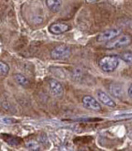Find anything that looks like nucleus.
<instances>
[{"mask_svg": "<svg viewBox=\"0 0 132 151\" xmlns=\"http://www.w3.org/2000/svg\"><path fill=\"white\" fill-rule=\"evenodd\" d=\"M120 64V59L117 56H106L99 61L100 68L105 73H112L116 71Z\"/></svg>", "mask_w": 132, "mask_h": 151, "instance_id": "f257e3e1", "label": "nucleus"}, {"mask_svg": "<svg viewBox=\"0 0 132 151\" xmlns=\"http://www.w3.org/2000/svg\"><path fill=\"white\" fill-rule=\"evenodd\" d=\"M131 43V37L128 35H122L120 36H117L115 38V40L110 41L106 47L108 49H119V48H123Z\"/></svg>", "mask_w": 132, "mask_h": 151, "instance_id": "f03ea898", "label": "nucleus"}, {"mask_svg": "<svg viewBox=\"0 0 132 151\" xmlns=\"http://www.w3.org/2000/svg\"><path fill=\"white\" fill-rule=\"evenodd\" d=\"M71 54V50L70 47H68L67 45L62 44V45H58L55 47L52 50L50 56L54 59H65V58H70Z\"/></svg>", "mask_w": 132, "mask_h": 151, "instance_id": "7ed1b4c3", "label": "nucleus"}, {"mask_svg": "<svg viewBox=\"0 0 132 151\" xmlns=\"http://www.w3.org/2000/svg\"><path fill=\"white\" fill-rule=\"evenodd\" d=\"M122 30L120 28H111L108 30H106L102 32L100 35L97 37L98 42H110L113 39L116 38L120 34Z\"/></svg>", "mask_w": 132, "mask_h": 151, "instance_id": "20e7f679", "label": "nucleus"}, {"mask_svg": "<svg viewBox=\"0 0 132 151\" xmlns=\"http://www.w3.org/2000/svg\"><path fill=\"white\" fill-rule=\"evenodd\" d=\"M82 104L88 110H91V111H101V104L94 97H93L91 96H85L82 98Z\"/></svg>", "mask_w": 132, "mask_h": 151, "instance_id": "39448f33", "label": "nucleus"}, {"mask_svg": "<svg viewBox=\"0 0 132 151\" xmlns=\"http://www.w3.org/2000/svg\"><path fill=\"white\" fill-rule=\"evenodd\" d=\"M49 87L51 94L54 96H56L57 98H61L64 96V88L58 81H56L55 79L49 80Z\"/></svg>", "mask_w": 132, "mask_h": 151, "instance_id": "423d86ee", "label": "nucleus"}, {"mask_svg": "<svg viewBox=\"0 0 132 151\" xmlns=\"http://www.w3.org/2000/svg\"><path fill=\"white\" fill-rule=\"evenodd\" d=\"M97 98L102 104H104L109 108H115L116 106L115 101L113 99H111V97L103 91H101V90L97 91Z\"/></svg>", "mask_w": 132, "mask_h": 151, "instance_id": "0eeeda50", "label": "nucleus"}, {"mask_svg": "<svg viewBox=\"0 0 132 151\" xmlns=\"http://www.w3.org/2000/svg\"><path fill=\"white\" fill-rule=\"evenodd\" d=\"M69 30V26L65 23H54L49 26V32L54 35H60Z\"/></svg>", "mask_w": 132, "mask_h": 151, "instance_id": "6e6552de", "label": "nucleus"}, {"mask_svg": "<svg viewBox=\"0 0 132 151\" xmlns=\"http://www.w3.org/2000/svg\"><path fill=\"white\" fill-rule=\"evenodd\" d=\"M109 92L110 94L117 99L122 100L123 96V88L118 83H111L109 86Z\"/></svg>", "mask_w": 132, "mask_h": 151, "instance_id": "1a4fd4ad", "label": "nucleus"}, {"mask_svg": "<svg viewBox=\"0 0 132 151\" xmlns=\"http://www.w3.org/2000/svg\"><path fill=\"white\" fill-rule=\"evenodd\" d=\"M46 5L52 12H57L62 6V0H46Z\"/></svg>", "mask_w": 132, "mask_h": 151, "instance_id": "9d476101", "label": "nucleus"}, {"mask_svg": "<svg viewBox=\"0 0 132 151\" xmlns=\"http://www.w3.org/2000/svg\"><path fill=\"white\" fill-rule=\"evenodd\" d=\"M13 79L16 81V83L19 84L21 87L26 88V87L29 86V81H28V79L26 76L22 75L21 73H15L13 75Z\"/></svg>", "mask_w": 132, "mask_h": 151, "instance_id": "9b49d317", "label": "nucleus"}, {"mask_svg": "<svg viewBox=\"0 0 132 151\" xmlns=\"http://www.w3.org/2000/svg\"><path fill=\"white\" fill-rule=\"evenodd\" d=\"M9 70H10L9 65L6 63L1 61L0 62V74H1V76L2 77L6 76L8 74V73H9Z\"/></svg>", "mask_w": 132, "mask_h": 151, "instance_id": "f8f14e48", "label": "nucleus"}, {"mask_svg": "<svg viewBox=\"0 0 132 151\" xmlns=\"http://www.w3.org/2000/svg\"><path fill=\"white\" fill-rule=\"evenodd\" d=\"M26 147L29 150H40V145L37 142L34 141H29L26 143Z\"/></svg>", "mask_w": 132, "mask_h": 151, "instance_id": "ddd939ff", "label": "nucleus"}, {"mask_svg": "<svg viewBox=\"0 0 132 151\" xmlns=\"http://www.w3.org/2000/svg\"><path fill=\"white\" fill-rule=\"evenodd\" d=\"M122 59L128 65H132V51H125L122 54Z\"/></svg>", "mask_w": 132, "mask_h": 151, "instance_id": "4468645a", "label": "nucleus"}, {"mask_svg": "<svg viewBox=\"0 0 132 151\" xmlns=\"http://www.w3.org/2000/svg\"><path fill=\"white\" fill-rule=\"evenodd\" d=\"M128 96L132 100V84L131 85V87L129 88V89H128Z\"/></svg>", "mask_w": 132, "mask_h": 151, "instance_id": "2eb2a0df", "label": "nucleus"}, {"mask_svg": "<svg viewBox=\"0 0 132 151\" xmlns=\"http://www.w3.org/2000/svg\"><path fill=\"white\" fill-rule=\"evenodd\" d=\"M87 3H94V2H97V1H99V0H86Z\"/></svg>", "mask_w": 132, "mask_h": 151, "instance_id": "dca6fc26", "label": "nucleus"}]
</instances>
